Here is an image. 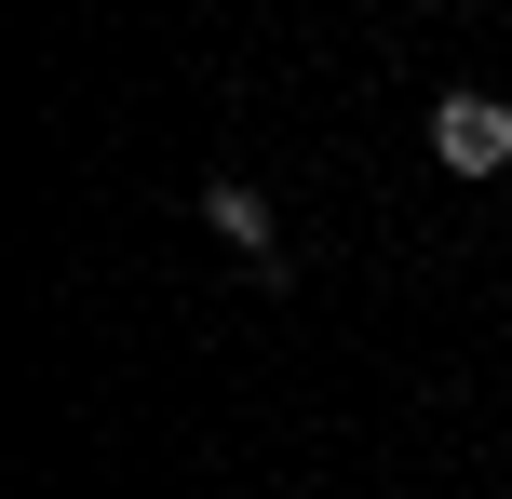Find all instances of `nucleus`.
<instances>
[{"instance_id": "1", "label": "nucleus", "mask_w": 512, "mask_h": 499, "mask_svg": "<svg viewBox=\"0 0 512 499\" xmlns=\"http://www.w3.org/2000/svg\"><path fill=\"white\" fill-rule=\"evenodd\" d=\"M432 162H445V176H499V162H512V108L499 95H445L432 108Z\"/></svg>"}, {"instance_id": "2", "label": "nucleus", "mask_w": 512, "mask_h": 499, "mask_svg": "<svg viewBox=\"0 0 512 499\" xmlns=\"http://www.w3.org/2000/svg\"><path fill=\"white\" fill-rule=\"evenodd\" d=\"M203 216H216V243H230V257H256V270H283V230H270V203H256L243 176H216V189H203Z\"/></svg>"}]
</instances>
